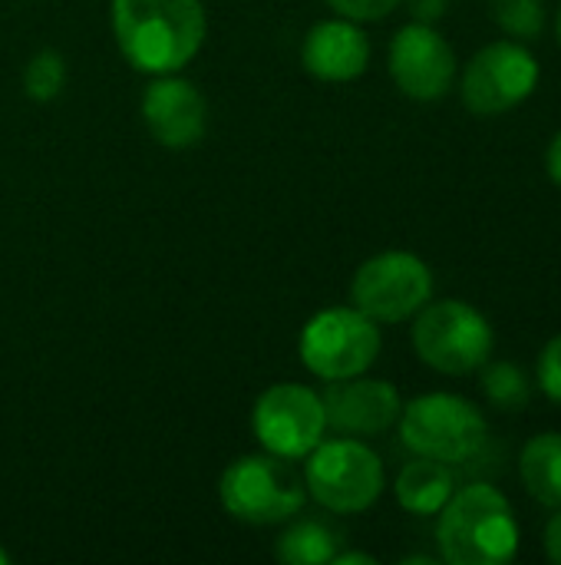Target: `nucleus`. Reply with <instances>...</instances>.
Masks as SVG:
<instances>
[{
    "label": "nucleus",
    "mask_w": 561,
    "mask_h": 565,
    "mask_svg": "<svg viewBox=\"0 0 561 565\" xmlns=\"http://www.w3.org/2000/svg\"><path fill=\"white\" fill-rule=\"evenodd\" d=\"M112 36L139 73H182L202 50L208 17L202 0H109Z\"/></svg>",
    "instance_id": "nucleus-1"
},
{
    "label": "nucleus",
    "mask_w": 561,
    "mask_h": 565,
    "mask_svg": "<svg viewBox=\"0 0 561 565\" xmlns=\"http://www.w3.org/2000/svg\"><path fill=\"white\" fill-rule=\"evenodd\" d=\"M519 543L522 526L509 497L486 480L456 487L436 513V546L443 563L506 565L516 559Z\"/></svg>",
    "instance_id": "nucleus-2"
},
{
    "label": "nucleus",
    "mask_w": 561,
    "mask_h": 565,
    "mask_svg": "<svg viewBox=\"0 0 561 565\" xmlns=\"http://www.w3.org/2000/svg\"><path fill=\"white\" fill-rule=\"evenodd\" d=\"M397 430L413 457H430L446 467H463L476 460L489 444L486 414L470 397L450 391H433L407 401Z\"/></svg>",
    "instance_id": "nucleus-3"
},
{
    "label": "nucleus",
    "mask_w": 561,
    "mask_h": 565,
    "mask_svg": "<svg viewBox=\"0 0 561 565\" xmlns=\"http://www.w3.org/2000/svg\"><path fill=\"white\" fill-rule=\"evenodd\" d=\"M301 463L308 497L337 516L367 513L387 490L384 460L360 437H324Z\"/></svg>",
    "instance_id": "nucleus-4"
},
{
    "label": "nucleus",
    "mask_w": 561,
    "mask_h": 565,
    "mask_svg": "<svg viewBox=\"0 0 561 565\" xmlns=\"http://www.w3.org/2000/svg\"><path fill=\"white\" fill-rule=\"evenodd\" d=\"M413 351L417 358L446 377L476 374L496 351L493 321L470 301L440 298L427 301L413 315Z\"/></svg>",
    "instance_id": "nucleus-5"
},
{
    "label": "nucleus",
    "mask_w": 561,
    "mask_h": 565,
    "mask_svg": "<svg viewBox=\"0 0 561 565\" xmlns=\"http://www.w3.org/2000/svg\"><path fill=\"white\" fill-rule=\"evenodd\" d=\"M218 500L225 513L245 526H281L304 510L308 490L291 460L261 450L225 467L218 480Z\"/></svg>",
    "instance_id": "nucleus-6"
},
{
    "label": "nucleus",
    "mask_w": 561,
    "mask_h": 565,
    "mask_svg": "<svg viewBox=\"0 0 561 565\" xmlns=\"http://www.w3.org/2000/svg\"><path fill=\"white\" fill-rule=\"evenodd\" d=\"M384 348L380 324L354 305H334L311 315L298 334V358L321 381L367 374Z\"/></svg>",
    "instance_id": "nucleus-7"
},
{
    "label": "nucleus",
    "mask_w": 561,
    "mask_h": 565,
    "mask_svg": "<svg viewBox=\"0 0 561 565\" xmlns=\"http://www.w3.org/2000/svg\"><path fill=\"white\" fill-rule=\"evenodd\" d=\"M433 298V268L403 248L370 255L350 278V305L377 324L410 321Z\"/></svg>",
    "instance_id": "nucleus-8"
},
{
    "label": "nucleus",
    "mask_w": 561,
    "mask_h": 565,
    "mask_svg": "<svg viewBox=\"0 0 561 565\" xmlns=\"http://www.w3.org/2000/svg\"><path fill=\"white\" fill-rule=\"evenodd\" d=\"M542 79V66L536 53L522 40H496L486 43L466 63L460 76L463 106L473 116H503L522 106Z\"/></svg>",
    "instance_id": "nucleus-9"
},
{
    "label": "nucleus",
    "mask_w": 561,
    "mask_h": 565,
    "mask_svg": "<svg viewBox=\"0 0 561 565\" xmlns=\"http://www.w3.org/2000/svg\"><path fill=\"white\" fill-rule=\"evenodd\" d=\"M251 434L261 450L291 463L304 460L327 437L321 394L294 381L265 387L251 407Z\"/></svg>",
    "instance_id": "nucleus-10"
},
{
    "label": "nucleus",
    "mask_w": 561,
    "mask_h": 565,
    "mask_svg": "<svg viewBox=\"0 0 561 565\" xmlns=\"http://www.w3.org/2000/svg\"><path fill=\"white\" fill-rule=\"evenodd\" d=\"M387 70L407 99L436 103L453 89L460 60H456V50L450 46V40L433 23L410 20L390 40Z\"/></svg>",
    "instance_id": "nucleus-11"
},
{
    "label": "nucleus",
    "mask_w": 561,
    "mask_h": 565,
    "mask_svg": "<svg viewBox=\"0 0 561 565\" xmlns=\"http://www.w3.org/2000/svg\"><path fill=\"white\" fill-rule=\"evenodd\" d=\"M321 404H324L327 430L344 434V437H360V440L390 434L403 411L400 391L390 381L367 377V374L327 381Z\"/></svg>",
    "instance_id": "nucleus-12"
},
{
    "label": "nucleus",
    "mask_w": 561,
    "mask_h": 565,
    "mask_svg": "<svg viewBox=\"0 0 561 565\" xmlns=\"http://www.w3.org/2000/svg\"><path fill=\"white\" fill-rule=\"evenodd\" d=\"M139 109L149 136L165 149H195L208 132V103L202 89L179 73L152 76Z\"/></svg>",
    "instance_id": "nucleus-13"
},
{
    "label": "nucleus",
    "mask_w": 561,
    "mask_h": 565,
    "mask_svg": "<svg viewBox=\"0 0 561 565\" xmlns=\"http://www.w3.org/2000/svg\"><path fill=\"white\" fill-rule=\"evenodd\" d=\"M301 63L321 83H350L370 66V36L357 20H317L301 40Z\"/></svg>",
    "instance_id": "nucleus-14"
},
{
    "label": "nucleus",
    "mask_w": 561,
    "mask_h": 565,
    "mask_svg": "<svg viewBox=\"0 0 561 565\" xmlns=\"http://www.w3.org/2000/svg\"><path fill=\"white\" fill-rule=\"evenodd\" d=\"M453 490H456L453 467L430 457L410 460L407 467H400L393 480V497L410 516H436L453 497Z\"/></svg>",
    "instance_id": "nucleus-15"
},
{
    "label": "nucleus",
    "mask_w": 561,
    "mask_h": 565,
    "mask_svg": "<svg viewBox=\"0 0 561 565\" xmlns=\"http://www.w3.org/2000/svg\"><path fill=\"white\" fill-rule=\"evenodd\" d=\"M519 477L526 493L546 507V510H561V434L546 430L526 440L519 454Z\"/></svg>",
    "instance_id": "nucleus-16"
},
{
    "label": "nucleus",
    "mask_w": 561,
    "mask_h": 565,
    "mask_svg": "<svg viewBox=\"0 0 561 565\" xmlns=\"http://www.w3.org/2000/svg\"><path fill=\"white\" fill-rule=\"evenodd\" d=\"M341 553V536L317 520H288V530L274 540V556L284 565H331Z\"/></svg>",
    "instance_id": "nucleus-17"
},
{
    "label": "nucleus",
    "mask_w": 561,
    "mask_h": 565,
    "mask_svg": "<svg viewBox=\"0 0 561 565\" xmlns=\"http://www.w3.org/2000/svg\"><path fill=\"white\" fill-rule=\"evenodd\" d=\"M479 391H483L489 407L506 411V414L526 411L529 401H532L529 374L522 367L509 364V361H493V358L479 367Z\"/></svg>",
    "instance_id": "nucleus-18"
},
{
    "label": "nucleus",
    "mask_w": 561,
    "mask_h": 565,
    "mask_svg": "<svg viewBox=\"0 0 561 565\" xmlns=\"http://www.w3.org/2000/svg\"><path fill=\"white\" fill-rule=\"evenodd\" d=\"M489 13L513 40H539L546 30V0H489Z\"/></svg>",
    "instance_id": "nucleus-19"
},
{
    "label": "nucleus",
    "mask_w": 561,
    "mask_h": 565,
    "mask_svg": "<svg viewBox=\"0 0 561 565\" xmlns=\"http://www.w3.org/2000/svg\"><path fill=\"white\" fill-rule=\"evenodd\" d=\"M66 89V60L56 50H40L23 66V93L33 103H50Z\"/></svg>",
    "instance_id": "nucleus-20"
},
{
    "label": "nucleus",
    "mask_w": 561,
    "mask_h": 565,
    "mask_svg": "<svg viewBox=\"0 0 561 565\" xmlns=\"http://www.w3.org/2000/svg\"><path fill=\"white\" fill-rule=\"evenodd\" d=\"M536 384H539V391H542L552 404H561V334H555V338L539 351V361H536Z\"/></svg>",
    "instance_id": "nucleus-21"
},
{
    "label": "nucleus",
    "mask_w": 561,
    "mask_h": 565,
    "mask_svg": "<svg viewBox=\"0 0 561 565\" xmlns=\"http://www.w3.org/2000/svg\"><path fill=\"white\" fill-rule=\"evenodd\" d=\"M337 17H347V20H357V23H374V20H384L390 17L400 0H324Z\"/></svg>",
    "instance_id": "nucleus-22"
},
{
    "label": "nucleus",
    "mask_w": 561,
    "mask_h": 565,
    "mask_svg": "<svg viewBox=\"0 0 561 565\" xmlns=\"http://www.w3.org/2000/svg\"><path fill=\"white\" fill-rule=\"evenodd\" d=\"M400 3H407L410 17L420 20V23H436L450 10V0H400Z\"/></svg>",
    "instance_id": "nucleus-23"
},
{
    "label": "nucleus",
    "mask_w": 561,
    "mask_h": 565,
    "mask_svg": "<svg viewBox=\"0 0 561 565\" xmlns=\"http://www.w3.org/2000/svg\"><path fill=\"white\" fill-rule=\"evenodd\" d=\"M542 550L546 556L555 565H561V510L552 513V520L546 523V533H542Z\"/></svg>",
    "instance_id": "nucleus-24"
},
{
    "label": "nucleus",
    "mask_w": 561,
    "mask_h": 565,
    "mask_svg": "<svg viewBox=\"0 0 561 565\" xmlns=\"http://www.w3.org/2000/svg\"><path fill=\"white\" fill-rule=\"evenodd\" d=\"M546 169H549V179L561 189V129L552 136L549 142V152H546Z\"/></svg>",
    "instance_id": "nucleus-25"
},
{
    "label": "nucleus",
    "mask_w": 561,
    "mask_h": 565,
    "mask_svg": "<svg viewBox=\"0 0 561 565\" xmlns=\"http://www.w3.org/2000/svg\"><path fill=\"white\" fill-rule=\"evenodd\" d=\"M331 565H377V556L370 553H337Z\"/></svg>",
    "instance_id": "nucleus-26"
},
{
    "label": "nucleus",
    "mask_w": 561,
    "mask_h": 565,
    "mask_svg": "<svg viewBox=\"0 0 561 565\" xmlns=\"http://www.w3.org/2000/svg\"><path fill=\"white\" fill-rule=\"evenodd\" d=\"M10 563H13V556H10V553H7V550L0 546V565H10Z\"/></svg>",
    "instance_id": "nucleus-27"
},
{
    "label": "nucleus",
    "mask_w": 561,
    "mask_h": 565,
    "mask_svg": "<svg viewBox=\"0 0 561 565\" xmlns=\"http://www.w3.org/2000/svg\"><path fill=\"white\" fill-rule=\"evenodd\" d=\"M555 36H559V46H561V3H559V13H555Z\"/></svg>",
    "instance_id": "nucleus-28"
}]
</instances>
